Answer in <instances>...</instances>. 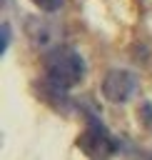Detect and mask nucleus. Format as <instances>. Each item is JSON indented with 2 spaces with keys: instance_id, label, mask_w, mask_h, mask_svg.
I'll return each mask as SVG.
<instances>
[{
  "instance_id": "obj_2",
  "label": "nucleus",
  "mask_w": 152,
  "mask_h": 160,
  "mask_svg": "<svg viewBox=\"0 0 152 160\" xmlns=\"http://www.w3.org/2000/svg\"><path fill=\"white\" fill-rule=\"evenodd\" d=\"M80 150L87 155V158H92V160H107V158H112L115 155V150H117V142H115V138L105 130V128H100V125H90L82 135H80Z\"/></svg>"
},
{
  "instance_id": "obj_3",
  "label": "nucleus",
  "mask_w": 152,
  "mask_h": 160,
  "mask_svg": "<svg viewBox=\"0 0 152 160\" xmlns=\"http://www.w3.org/2000/svg\"><path fill=\"white\" fill-rule=\"evenodd\" d=\"M132 90H135V75L127 70H112L102 82V92L112 102H125L132 95Z\"/></svg>"
},
{
  "instance_id": "obj_4",
  "label": "nucleus",
  "mask_w": 152,
  "mask_h": 160,
  "mask_svg": "<svg viewBox=\"0 0 152 160\" xmlns=\"http://www.w3.org/2000/svg\"><path fill=\"white\" fill-rule=\"evenodd\" d=\"M40 10H45V12H55V10H60L62 8V2L65 0H32Z\"/></svg>"
},
{
  "instance_id": "obj_1",
  "label": "nucleus",
  "mask_w": 152,
  "mask_h": 160,
  "mask_svg": "<svg viewBox=\"0 0 152 160\" xmlns=\"http://www.w3.org/2000/svg\"><path fill=\"white\" fill-rule=\"evenodd\" d=\"M45 75L47 80L60 88V90H67L72 85H77L85 75V62L80 58L77 50L72 48H55L47 60H45Z\"/></svg>"
}]
</instances>
